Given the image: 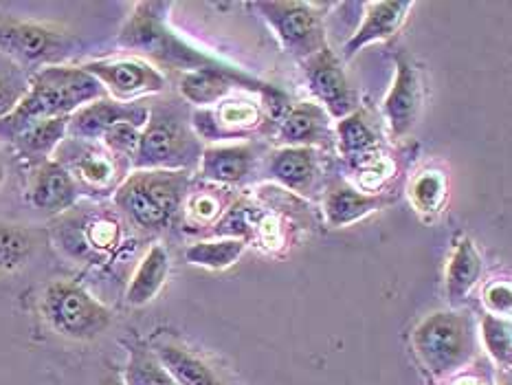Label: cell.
<instances>
[{
    "label": "cell",
    "mask_w": 512,
    "mask_h": 385,
    "mask_svg": "<svg viewBox=\"0 0 512 385\" xmlns=\"http://www.w3.org/2000/svg\"><path fill=\"white\" fill-rule=\"evenodd\" d=\"M3 183H5V165L0 161V187H3Z\"/></svg>",
    "instance_id": "obj_36"
},
{
    "label": "cell",
    "mask_w": 512,
    "mask_h": 385,
    "mask_svg": "<svg viewBox=\"0 0 512 385\" xmlns=\"http://www.w3.org/2000/svg\"><path fill=\"white\" fill-rule=\"evenodd\" d=\"M310 91L317 97L319 106L326 110L330 119L341 121L356 110V95L350 86L339 55L326 47L313 58L302 62Z\"/></svg>",
    "instance_id": "obj_12"
},
{
    "label": "cell",
    "mask_w": 512,
    "mask_h": 385,
    "mask_svg": "<svg viewBox=\"0 0 512 385\" xmlns=\"http://www.w3.org/2000/svg\"><path fill=\"white\" fill-rule=\"evenodd\" d=\"M264 124V108L251 95L222 99L220 104L192 110V128L198 139L229 141L253 135Z\"/></svg>",
    "instance_id": "obj_10"
},
{
    "label": "cell",
    "mask_w": 512,
    "mask_h": 385,
    "mask_svg": "<svg viewBox=\"0 0 512 385\" xmlns=\"http://www.w3.org/2000/svg\"><path fill=\"white\" fill-rule=\"evenodd\" d=\"M80 190L73 176L66 172L58 161H44L33 172V181L29 187L31 205L47 214H64L80 201Z\"/></svg>",
    "instance_id": "obj_17"
},
{
    "label": "cell",
    "mask_w": 512,
    "mask_h": 385,
    "mask_svg": "<svg viewBox=\"0 0 512 385\" xmlns=\"http://www.w3.org/2000/svg\"><path fill=\"white\" fill-rule=\"evenodd\" d=\"M280 40L282 49L295 60L306 62L328 47L324 14L315 3L299 0H266L253 3Z\"/></svg>",
    "instance_id": "obj_6"
},
{
    "label": "cell",
    "mask_w": 512,
    "mask_h": 385,
    "mask_svg": "<svg viewBox=\"0 0 512 385\" xmlns=\"http://www.w3.org/2000/svg\"><path fill=\"white\" fill-rule=\"evenodd\" d=\"M40 311L55 333L73 341H91L113 324V311L82 284L58 280L47 286Z\"/></svg>",
    "instance_id": "obj_5"
},
{
    "label": "cell",
    "mask_w": 512,
    "mask_h": 385,
    "mask_svg": "<svg viewBox=\"0 0 512 385\" xmlns=\"http://www.w3.org/2000/svg\"><path fill=\"white\" fill-rule=\"evenodd\" d=\"M425 91L420 73L405 53L396 55V77L383 99V115L392 139H405L420 117Z\"/></svg>",
    "instance_id": "obj_13"
},
{
    "label": "cell",
    "mask_w": 512,
    "mask_h": 385,
    "mask_svg": "<svg viewBox=\"0 0 512 385\" xmlns=\"http://www.w3.org/2000/svg\"><path fill=\"white\" fill-rule=\"evenodd\" d=\"M108 97L82 66H47L29 77V91L11 115L0 119V141H14L38 121L71 117L82 106Z\"/></svg>",
    "instance_id": "obj_1"
},
{
    "label": "cell",
    "mask_w": 512,
    "mask_h": 385,
    "mask_svg": "<svg viewBox=\"0 0 512 385\" xmlns=\"http://www.w3.org/2000/svg\"><path fill=\"white\" fill-rule=\"evenodd\" d=\"M53 161L73 176L80 194L108 196L130 174V163L117 159L102 141H80L66 137L55 150Z\"/></svg>",
    "instance_id": "obj_7"
},
{
    "label": "cell",
    "mask_w": 512,
    "mask_h": 385,
    "mask_svg": "<svg viewBox=\"0 0 512 385\" xmlns=\"http://www.w3.org/2000/svg\"><path fill=\"white\" fill-rule=\"evenodd\" d=\"M66 128H69V117L38 121V124L29 126L25 132H20L11 143H14L22 159L38 168L40 163L53 159L55 150L66 139Z\"/></svg>",
    "instance_id": "obj_24"
},
{
    "label": "cell",
    "mask_w": 512,
    "mask_h": 385,
    "mask_svg": "<svg viewBox=\"0 0 512 385\" xmlns=\"http://www.w3.org/2000/svg\"><path fill=\"white\" fill-rule=\"evenodd\" d=\"M139 137H141L139 126L130 124V121H121V124L113 126L106 132V135L102 137V143L115 154L117 159L130 163V168H132V159H135V154H137Z\"/></svg>",
    "instance_id": "obj_32"
},
{
    "label": "cell",
    "mask_w": 512,
    "mask_h": 385,
    "mask_svg": "<svg viewBox=\"0 0 512 385\" xmlns=\"http://www.w3.org/2000/svg\"><path fill=\"white\" fill-rule=\"evenodd\" d=\"M269 176L295 194H313L319 179L317 152L313 148H277L269 154Z\"/></svg>",
    "instance_id": "obj_19"
},
{
    "label": "cell",
    "mask_w": 512,
    "mask_h": 385,
    "mask_svg": "<svg viewBox=\"0 0 512 385\" xmlns=\"http://www.w3.org/2000/svg\"><path fill=\"white\" fill-rule=\"evenodd\" d=\"M168 9L170 5L165 3H137L119 31V47L137 53L141 60H152L183 73L222 64L211 55L194 49L170 29L168 18H165Z\"/></svg>",
    "instance_id": "obj_2"
},
{
    "label": "cell",
    "mask_w": 512,
    "mask_h": 385,
    "mask_svg": "<svg viewBox=\"0 0 512 385\" xmlns=\"http://www.w3.org/2000/svg\"><path fill=\"white\" fill-rule=\"evenodd\" d=\"M411 348L431 377L449 379L473 361L480 337L469 311L429 313L411 333Z\"/></svg>",
    "instance_id": "obj_3"
},
{
    "label": "cell",
    "mask_w": 512,
    "mask_h": 385,
    "mask_svg": "<svg viewBox=\"0 0 512 385\" xmlns=\"http://www.w3.org/2000/svg\"><path fill=\"white\" fill-rule=\"evenodd\" d=\"M363 7V22L343 44L345 60H352L367 44L396 36L398 29L405 25L409 11L414 9V3H409V0H378V3H365Z\"/></svg>",
    "instance_id": "obj_15"
},
{
    "label": "cell",
    "mask_w": 512,
    "mask_h": 385,
    "mask_svg": "<svg viewBox=\"0 0 512 385\" xmlns=\"http://www.w3.org/2000/svg\"><path fill=\"white\" fill-rule=\"evenodd\" d=\"M482 273L484 260L475 242L469 236H460L455 240L447 262V273H444V289H447V297L453 308H460V304H464L466 297L480 284Z\"/></svg>",
    "instance_id": "obj_21"
},
{
    "label": "cell",
    "mask_w": 512,
    "mask_h": 385,
    "mask_svg": "<svg viewBox=\"0 0 512 385\" xmlns=\"http://www.w3.org/2000/svg\"><path fill=\"white\" fill-rule=\"evenodd\" d=\"M31 253V240L25 231L14 227L0 229V269L11 271L25 264Z\"/></svg>",
    "instance_id": "obj_31"
},
{
    "label": "cell",
    "mask_w": 512,
    "mask_h": 385,
    "mask_svg": "<svg viewBox=\"0 0 512 385\" xmlns=\"http://www.w3.org/2000/svg\"><path fill=\"white\" fill-rule=\"evenodd\" d=\"M277 139L286 148H317L328 146L332 139L330 117L315 102L293 104L284 110L277 128Z\"/></svg>",
    "instance_id": "obj_16"
},
{
    "label": "cell",
    "mask_w": 512,
    "mask_h": 385,
    "mask_svg": "<svg viewBox=\"0 0 512 385\" xmlns=\"http://www.w3.org/2000/svg\"><path fill=\"white\" fill-rule=\"evenodd\" d=\"M238 88L266 97L280 93L273 84L255 80V77L242 73L240 69H233V66L225 62L218 66H207V69L183 73L181 77V95L185 102L194 104L196 108L216 106L222 99L231 97V93L238 91Z\"/></svg>",
    "instance_id": "obj_11"
},
{
    "label": "cell",
    "mask_w": 512,
    "mask_h": 385,
    "mask_svg": "<svg viewBox=\"0 0 512 385\" xmlns=\"http://www.w3.org/2000/svg\"><path fill=\"white\" fill-rule=\"evenodd\" d=\"M253 148L249 143L233 146H207L200 154V176L214 185H240L253 168Z\"/></svg>",
    "instance_id": "obj_22"
},
{
    "label": "cell",
    "mask_w": 512,
    "mask_h": 385,
    "mask_svg": "<svg viewBox=\"0 0 512 385\" xmlns=\"http://www.w3.org/2000/svg\"><path fill=\"white\" fill-rule=\"evenodd\" d=\"M7 20V16L5 14H0V22H5Z\"/></svg>",
    "instance_id": "obj_38"
},
{
    "label": "cell",
    "mask_w": 512,
    "mask_h": 385,
    "mask_svg": "<svg viewBox=\"0 0 512 385\" xmlns=\"http://www.w3.org/2000/svg\"><path fill=\"white\" fill-rule=\"evenodd\" d=\"M203 146L192 128V115L181 104L159 102L148 106L132 170H187L200 161Z\"/></svg>",
    "instance_id": "obj_4"
},
{
    "label": "cell",
    "mask_w": 512,
    "mask_h": 385,
    "mask_svg": "<svg viewBox=\"0 0 512 385\" xmlns=\"http://www.w3.org/2000/svg\"><path fill=\"white\" fill-rule=\"evenodd\" d=\"M121 121H130V124L143 128L148 121V104L117 102L113 97L95 99V102L82 106L69 117L66 137L80 141H102L106 132L121 124Z\"/></svg>",
    "instance_id": "obj_14"
},
{
    "label": "cell",
    "mask_w": 512,
    "mask_h": 385,
    "mask_svg": "<svg viewBox=\"0 0 512 385\" xmlns=\"http://www.w3.org/2000/svg\"><path fill=\"white\" fill-rule=\"evenodd\" d=\"M389 203H392V198L381 192L367 194L339 181L335 185H330L324 196V218L328 227L343 229L359 223V220L378 212V209H383Z\"/></svg>",
    "instance_id": "obj_18"
},
{
    "label": "cell",
    "mask_w": 512,
    "mask_h": 385,
    "mask_svg": "<svg viewBox=\"0 0 512 385\" xmlns=\"http://www.w3.org/2000/svg\"><path fill=\"white\" fill-rule=\"evenodd\" d=\"M106 385H126L124 381H110V383H106Z\"/></svg>",
    "instance_id": "obj_37"
},
{
    "label": "cell",
    "mask_w": 512,
    "mask_h": 385,
    "mask_svg": "<svg viewBox=\"0 0 512 385\" xmlns=\"http://www.w3.org/2000/svg\"><path fill=\"white\" fill-rule=\"evenodd\" d=\"M82 69L93 75L104 86L108 97L117 102H141L143 97L163 93L165 75L141 58H119V60H93L82 64Z\"/></svg>",
    "instance_id": "obj_9"
},
{
    "label": "cell",
    "mask_w": 512,
    "mask_h": 385,
    "mask_svg": "<svg viewBox=\"0 0 512 385\" xmlns=\"http://www.w3.org/2000/svg\"><path fill=\"white\" fill-rule=\"evenodd\" d=\"M71 47V36L58 27L11 18L0 22V51L20 69H33L36 73L47 66H58L71 53Z\"/></svg>",
    "instance_id": "obj_8"
},
{
    "label": "cell",
    "mask_w": 512,
    "mask_h": 385,
    "mask_svg": "<svg viewBox=\"0 0 512 385\" xmlns=\"http://www.w3.org/2000/svg\"><path fill=\"white\" fill-rule=\"evenodd\" d=\"M247 249L244 238H214V240H198L185 249V260L194 267L209 271H225L233 267Z\"/></svg>",
    "instance_id": "obj_27"
},
{
    "label": "cell",
    "mask_w": 512,
    "mask_h": 385,
    "mask_svg": "<svg viewBox=\"0 0 512 385\" xmlns=\"http://www.w3.org/2000/svg\"><path fill=\"white\" fill-rule=\"evenodd\" d=\"M126 385H176L161 361L148 348H132L124 372Z\"/></svg>",
    "instance_id": "obj_30"
},
{
    "label": "cell",
    "mask_w": 512,
    "mask_h": 385,
    "mask_svg": "<svg viewBox=\"0 0 512 385\" xmlns=\"http://www.w3.org/2000/svg\"><path fill=\"white\" fill-rule=\"evenodd\" d=\"M449 196V179L440 170H425L414 176L409 183V201L416 212L425 218H433L442 212Z\"/></svg>",
    "instance_id": "obj_28"
},
{
    "label": "cell",
    "mask_w": 512,
    "mask_h": 385,
    "mask_svg": "<svg viewBox=\"0 0 512 385\" xmlns=\"http://www.w3.org/2000/svg\"><path fill=\"white\" fill-rule=\"evenodd\" d=\"M170 275V253L163 245H152L141 258L135 275L126 289V302L130 306H146L168 282Z\"/></svg>",
    "instance_id": "obj_23"
},
{
    "label": "cell",
    "mask_w": 512,
    "mask_h": 385,
    "mask_svg": "<svg viewBox=\"0 0 512 385\" xmlns=\"http://www.w3.org/2000/svg\"><path fill=\"white\" fill-rule=\"evenodd\" d=\"M152 352L176 385H225L205 361H200L181 346L157 344Z\"/></svg>",
    "instance_id": "obj_26"
},
{
    "label": "cell",
    "mask_w": 512,
    "mask_h": 385,
    "mask_svg": "<svg viewBox=\"0 0 512 385\" xmlns=\"http://www.w3.org/2000/svg\"><path fill=\"white\" fill-rule=\"evenodd\" d=\"M337 141L341 157L354 170H370L381 161V141L361 110L337 121Z\"/></svg>",
    "instance_id": "obj_20"
},
{
    "label": "cell",
    "mask_w": 512,
    "mask_h": 385,
    "mask_svg": "<svg viewBox=\"0 0 512 385\" xmlns=\"http://www.w3.org/2000/svg\"><path fill=\"white\" fill-rule=\"evenodd\" d=\"M484 304L488 313L497 317H508L512 313V286L508 280H495L484 286Z\"/></svg>",
    "instance_id": "obj_34"
},
{
    "label": "cell",
    "mask_w": 512,
    "mask_h": 385,
    "mask_svg": "<svg viewBox=\"0 0 512 385\" xmlns=\"http://www.w3.org/2000/svg\"><path fill=\"white\" fill-rule=\"evenodd\" d=\"M80 234L64 238V247H69L75 256L86 253V256H106L121 242V225L113 216L95 214L84 216L80 220Z\"/></svg>",
    "instance_id": "obj_25"
},
{
    "label": "cell",
    "mask_w": 512,
    "mask_h": 385,
    "mask_svg": "<svg viewBox=\"0 0 512 385\" xmlns=\"http://www.w3.org/2000/svg\"><path fill=\"white\" fill-rule=\"evenodd\" d=\"M187 209V216L196 220V223H211V220H216L222 212V201L214 194H196V196H187L185 198V205Z\"/></svg>",
    "instance_id": "obj_35"
},
{
    "label": "cell",
    "mask_w": 512,
    "mask_h": 385,
    "mask_svg": "<svg viewBox=\"0 0 512 385\" xmlns=\"http://www.w3.org/2000/svg\"><path fill=\"white\" fill-rule=\"evenodd\" d=\"M29 91V77L20 71L0 73V119L16 110L20 99Z\"/></svg>",
    "instance_id": "obj_33"
},
{
    "label": "cell",
    "mask_w": 512,
    "mask_h": 385,
    "mask_svg": "<svg viewBox=\"0 0 512 385\" xmlns=\"http://www.w3.org/2000/svg\"><path fill=\"white\" fill-rule=\"evenodd\" d=\"M484 344L488 357L495 361L497 368L510 370L512 366V328L508 317H497L486 313L480 322V333H477Z\"/></svg>",
    "instance_id": "obj_29"
}]
</instances>
